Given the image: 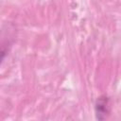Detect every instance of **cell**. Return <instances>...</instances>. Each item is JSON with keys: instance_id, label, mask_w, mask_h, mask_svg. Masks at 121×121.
<instances>
[{"instance_id": "1", "label": "cell", "mask_w": 121, "mask_h": 121, "mask_svg": "<svg viewBox=\"0 0 121 121\" xmlns=\"http://www.w3.org/2000/svg\"><path fill=\"white\" fill-rule=\"evenodd\" d=\"M95 118L99 121L107 119L112 113V101L111 97L106 95H100L95 101Z\"/></svg>"}]
</instances>
